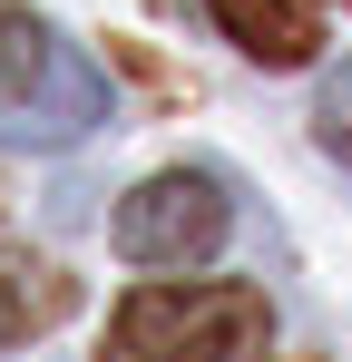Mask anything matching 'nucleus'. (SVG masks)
<instances>
[{
  "label": "nucleus",
  "mask_w": 352,
  "mask_h": 362,
  "mask_svg": "<svg viewBox=\"0 0 352 362\" xmlns=\"http://www.w3.org/2000/svg\"><path fill=\"white\" fill-rule=\"evenodd\" d=\"M40 313H49V303H30V294H10V284H0V343H20Z\"/></svg>",
  "instance_id": "6"
},
{
  "label": "nucleus",
  "mask_w": 352,
  "mask_h": 362,
  "mask_svg": "<svg viewBox=\"0 0 352 362\" xmlns=\"http://www.w3.org/2000/svg\"><path fill=\"white\" fill-rule=\"evenodd\" d=\"M98 118H108V69L78 40H59L49 20L0 10V147L49 157V147H78Z\"/></svg>",
  "instance_id": "1"
},
{
  "label": "nucleus",
  "mask_w": 352,
  "mask_h": 362,
  "mask_svg": "<svg viewBox=\"0 0 352 362\" xmlns=\"http://www.w3.org/2000/svg\"><path fill=\"white\" fill-rule=\"evenodd\" d=\"M206 10H216V30L245 59H264V69H303L323 49V0H206Z\"/></svg>",
  "instance_id": "4"
},
{
  "label": "nucleus",
  "mask_w": 352,
  "mask_h": 362,
  "mask_svg": "<svg viewBox=\"0 0 352 362\" xmlns=\"http://www.w3.org/2000/svg\"><path fill=\"white\" fill-rule=\"evenodd\" d=\"M274 333V303L254 284H137L108 313L98 362H235Z\"/></svg>",
  "instance_id": "2"
},
{
  "label": "nucleus",
  "mask_w": 352,
  "mask_h": 362,
  "mask_svg": "<svg viewBox=\"0 0 352 362\" xmlns=\"http://www.w3.org/2000/svg\"><path fill=\"white\" fill-rule=\"evenodd\" d=\"M313 137H323V147H333V157L352 167V59L333 69L323 88H313Z\"/></svg>",
  "instance_id": "5"
},
{
  "label": "nucleus",
  "mask_w": 352,
  "mask_h": 362,
  "mask_svg": "<svg viewBox=\"0 0 352 362\" xmlns=\"http://www.w3.org/2000/svg\"><path fill=\"white\" fill-rule=\"evenodd\" d=\"M117 255L127 264H157V274H186V264H206L216 245H225V186L206 177V167H167V177L127 186L117 196Z\"/></svg>",
  "instance_id": "3"
}]
</instances>
